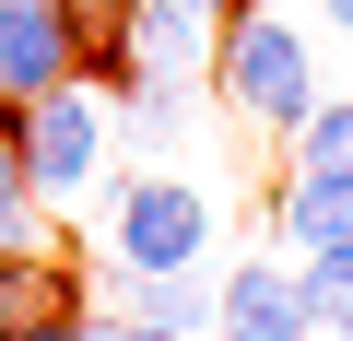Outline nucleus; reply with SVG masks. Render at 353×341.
Returning a JSON list of instances; mask_svg holds the SVG:
<instances>
[{"label": "nucleus", "instance_id": "6e6552de", "mask_svg": "<svg viewBox=\"0 0 353 341\" xmlns=\"http://www.w3.org/2000/svg\"><path fill=\"white\" fill-rule=\"evenodd\" d=\"M130 329H176V341H212V271H106Z\"/></svg>", "mask_w": 353, "mask_h": 341}, {"label": "nucleus", "instance_id": "20e7f679", "mask_svg": "<svg viewBox=\"0 0 353 341\" xmlns=\"http://www.w3.org/2000/svg\"><path fill=\"white\" fill-rule=\"evenodd\" d=\"M330 306H341V294H318L283 247H259V259H224V271H212V341H318V329H330Z\"/></svg>", "mask_w": 353, "mask_h": 341}, {"label": "nucleus", "instance_id": "ddd939ff", "mask_svg": "<svg viewBox=\"0 0 353 341\" xmlns=\"http://www.w3.org/2000/svg\"><path fill=\"white\" fill-rule=\"evenodd\" d=\"M306 12H318V24L341 36V48H353V0H306Z\"/></svg>", "mask_w": 353, "mask_h": 341}, {"label": "nucleus", "instance_id": "423d86ee", "mask_svg": "<svg viewBox=\"0 0 353 341\" xmlns=\"http://www.w3.org/2000/svg\"><path fill=\"white\" fill-rule=\"evenodd\" d=\"M48 83H83L71 12H59V0H0V106H24Z\"/></svg>", "mask_w": 353, "mask_h": 341}, {"label": "nucleus", "instance_id": "f3484780", "mask_svg": "<svg viewBox=\"0 0 353 341\" xmlns=\"http://www.w3.org/2000/svg\"><path fill=\"white\" fill-rule=\"evenodd\" d=\"M318 341H341V329H318Z\"/></svg>", "mask_w": 353, "mask_h": 341}, {"label": "nucleus", "instance_id": "f257e3e1", "mask_svg": "<svg viewBox=\"0 0 353 341\" xmlns=\"http://www.w3.org/2000/svg\"><path fill=\"white\" fill-rule=\"evenodd\" d=\"M224 259V200L176 165H130L106 189V271H212Z\"/></svg>", "mask_w": 353, "mask_h": 341}, {"label": "nucleus", "instance_id": "f8f14e48", "mask_svg": "<svg viewBox=\"0 0 353 341\" xmlns=\"http://www.w3.org/2000/svg\"><path fill=\"white\" fill-rule=\"evenodd\" d=\"M24 341H106V318H94V306H71V318H48V329H24Z\"/></svg>", "mask_w": 353, "mask_h": 341}, {"label": "nucleus", "instance_id": "1a4fd4ad", "mask_svg": "<svg viewBox=\"0 0 353 341\" xmlns=\"http://www.w3.org/2000/svg\"><path fill=\"white\" fill-rule=\"evenodd\" d=\"M59 12H71L83 83H106V94H118V71H130V12H141V0H59Z\"/></svg>", "mask_w": 353, "mask_h": 341}, {"label": "nucleus", "instance_id": "0eeeda50", "mask_svg": "<svg viewBox=\"0 0 353 341\" xmlns=\"http://www.w3.org/2000/svg\"><path fill=\"white\" fill-rule=\"evenodd\" d=\"M71 306H83L71 247H0V341H24V329H48Z\"/></svg>", "mask_w": 353, "mask_h": 341}, {"label": "nucleus", "instance_id": "4468645a", "mask_svg": "<svg viewBox=\"0 0 353 341\" xmlns=\"http://www.w3.org/2000/svg\"><path fill=\"white\" fill-rule=\"evenodd\" d=\"M176 12H201V24H236V0H176Z\"/></svg>", "mask_w": 353, "mask_h": 341}, {"label": "nucleus", "instance_id": "7ed1b4c3", "mask_svg": "<svg viewBox=\"0 0 353 341\" xmlns=\"http://www.w3.org/2000/svg\"><path fill=\"white\" fill-rule=\"evenodd\" d=\"M12 153H24V189L36 200H83L106 189V153H118V94L106 83H48L12 106Z\"/></svg>", "mask_w": 353, "mask_h": 341}, {"label": "nucleus", "instance_id": "39448f33", "mask_svg": "<svg viewBox=\"0 0 353 341\" xmlns=\"http://www.w3.org/2000/svg\"><path fill=\"white\" fill-rule=\"evenodd\" d=\"M271 236L318 294H353V177H283L271 189ZM341 318V306H330Z\"/></svg>", "mask_w": 353, "mask_h": 341}, {"label": "nucleus", "instance_id": "dca6fc26", "mask_svg": "<svg viewBox=\"0 0 353 341\" xmlns=\"http://www.w3.org/2000/svg\"><path fill=\"white\" fill-rule=\"evenodd\" d=\"M330 329H341V341H353V294H341V318H330Z\"/></svg>", "mask_w": 353, "mask_h": 341}, {"label": "nucleus", "instance_id": "9b49d317", "mask_svg": "<svg viewBox=\"0 0 353 341\" xmlns=\"http://www.w3.org/2000/svg\"><path fill=\"white\" fill-rule=\"evenodd\" d=\"M0 247H59V236H48V200L24 189V153H12V106H0Z\"/></svg>", "mask_w": 353, "mask_h": 341}, {"label": "nucleus", "instance_id": "f03ea898", "mask_svg": "<svg viewBox=\"0 0 353 341\" xmlns=\"http://www.w3.org/2000/svg\"><path fill=\"white\" fill-rule=\"evenodd\" d=\"M212 94H224L248 130H283V141H294V118L318 106V48H306V24L283 12V0H259V12H236V24L212 36Z\"/></svg>", "mask_w": 353, "mask_h": 341}, {"label": "nucleus", "instance_id": "9d476101", "mask_svg": "<svg viewBox=\"0 0 353 341\" xmlns=\"http://www.w3.org/2000/svg\"><path fill=\"white\" fill-rule=\"evenodd\" d=\"M294 177H353V94H318L294 118Z\"/></svg>", "mask_w": 353, "mask_h": 341}, {"label": "nucleus", "instance_id": "2eb2a0df", "mask_svg": "<svg viewBox=\"0 0 353 341\" xmlns=\"http://www.w3.org/2000/svg\"><path fill=\"white\" fill-rule=\"evenodd\" d=\"M106 341H176V329H130V318H106Z\"/></svg>", "mask_w": 353, "mask_h": 341}]
</instances>
